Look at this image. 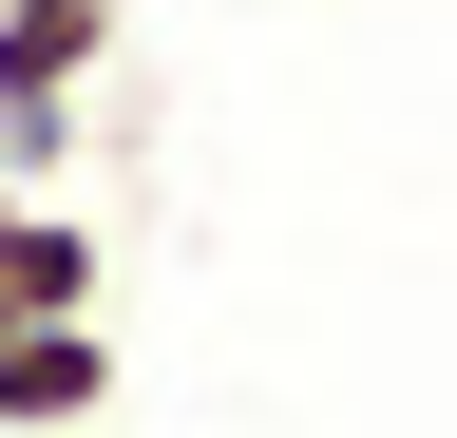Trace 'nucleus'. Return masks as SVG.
Listing matches in <instances>:
<instances>
[{"label":"nucleus","instance_id":"obj_3","mask_svg":"<svg viewBox=\"0 0 457 438\" xmlns=\"http://www.w3.org/2000/svg\"><path fill=\"white\" fill-rule=\"evenodd\" d=\"M96 286H114V248L77 229V210H0V324H96Z\"/></svg>","mask_w":457,"mask_h":438},{"label":"nucleus","instance_id":"obj_2","mask_svg":"<svg viewBox=\"0 0 457 438\" xmlns=\"http://www.w3.org/2000/svg\"><path fill=\"white\" fill-rule=\"evenodd\" d=\"M114 419V324H0V438H96Z\"/></svg>","mask_w":457,"mask_h":438},{"label":"nucleus","instance_id":"obj_1","mask_svg":"<svg viewBox=\"0 0 457 438\" xmlns=\"http://www.w3.org/2000/svg\"><path fill=\"white\" fill-rule=\"evenodd\" d=\"M114 77V0H0V172H57L77 153V95Z\"/></svg>","mask_w":457,"mask_h":438},{"label":"nucleus","instance_id":"obj_4","mask_svg":"<svg viewBox=\"0 0 457 438\" xmlns=\"http://www.w3.org/2000/svg\"><path fill=\"white\" fill-rule=\"evenodd\" d=\"M0 210H20V172H0Z\"/></svg>","mask_w":457,"mask_h":438}]
</instances>
